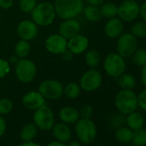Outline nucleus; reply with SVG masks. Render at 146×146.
I'll return each instance as SVG.
<instances>
[{"label": "nucleus", "mask_w": 146, "mask_h": 146, "mask_svg": "<svg viewBox=\"0 0 146 146\" xmlns=\"http://www.w3.org/2000/svg\"><path fill=\"white\" fill-rule=\"evenodd\" d=\"M54 9L62 20L72 19L83 12L84 3L82 0H55Z\"/></svg>", "instance_id": "nucleus-1"}, {"label": "nucleus", "mask_w": 146, "mask_h": 146, "mask_svg": "<svg viewBox=\"0 0 146 146\" xmlns=\"http://www.w3.org/2000/svg\"><path fill=\"white\" fill-rule=\"evenodd\" d=\"M32 21L37 25L48 26L55 19L56 13L54 5L48 2H43L35 6L31 12Z\"/></svg>", "instance_id": "nucleus-2"}, {"label": "nucleus", "mask_w": 146, "mask_h": 146, "mask_svg": "<svg viewBox=\"0 0 146 146\" xmlns=\"http://www.w3.org/2000/svg\"><path fill=\"white\" fill-rule=\"evenodd\" d=\"M115 106L123 114L132 113L138 106L137 96L131 90H122L115 97Z\"/></svg>", "instance_id": "nucleus-3"}, {"label": "nucleus", "mask_w": 146, "mask_h": 146, "mask_svg": "<svg viewBox=\"0 0 146 146\" xmlns=\"http://www.w3.org/2000/svg\"><path fill=\"white\" fill-rule=\"evenodd\" d=\"M75 131L79 141L86 144L92 143L96 137V126L90 119H78L76 122Z\"/></svg>", "instance_id": "nucleus-4"}, {"label": "nucleus", "mask_w": 146, "mask_h": 146, "mask_svg": "<svg viewBox=\"0 0 146 146\" xmlns=\"http://www.w3.org/2000/svg\"><path fill=\"white\" fill-rule=\"evenodd\" d=\"M104 70L112 78H118L125 70V61L119 53H110L104 60Z\"/></svg>", "instance_id": "nucleus-5"}, {"label": "nucleus", "mask_w": 146, "mask_h": 146, "mask_svg": "<svg viewBox=\"0 0 146 146\" xmlns=\"http://www.w3.org/2000/svg\"><path fill=\"white\" fill-rule=\"evenodd\" d=\"M34 124L42 131H49L54 125V114L46 104L35 110L33 115Z\"/></svg>", "instance_id": "nucleus-6"}, {"label": "nucleus", "mask_w": 146, "mask_h": 146, "mask_svg": "<svg viewBox=\"0 0 146 146\" xmlns=\"http://www.w3.org/2000/svg\"><path fill=\"white\" fill-rule=\"evenodd\" d=\"M37 72L35 64L28 58H21L16 64V74L18 80L28 84L33 81Z\"/></svg>", "instance_id": "nucleus-7"}, {"label": "nucleus", "mask_w": 146, "mask_h": 146, "mask_svg": "<svg viewBox=\"0 0 146 146\" xmlns=\"http://www.w3.org/2000/svg\"><path fill=\"white\" fill-rule=\"evenodd\" d=\"M137 46V38L131 33L121 34L117 41V52L124 58H129L136 51Z\"/></svg>", "instance_id": "nucleus-8"}, {"label": "nucleus", "mask_w": 146, "mask_h": 146, "mask_svg": "<svg viewBox=\"0 0 146 146\" xmlns=\"http://www.w3.org/2000/svg\"><path fill=\"white\" fill-rule=\"evenodd\" d=\"M38 91L45 99L57 100L63 96L64 87L60 82L53 79H49L43 81L39 85Z\"/></svg>", "instance_id": "nucleus-9"}, {"label": "nucleus", "mask_w": 146, "mask_h": 146, "mask_svg": "<svg viewBox=\"0 0 146 146\" xmlns=\"http://www.w3.org/2000/svg\"><path fill=\"white\" fill-rule=\"evenodd\" d=\"M140 6L135 0H125L118 7V16L121 21L132 22L139 15Z\"/></svg>", "instance_id": "nucleus-10"}, {"label": "nucleus", "mask_w": 146, "mask_h": 146, "mask_svg": "<svg viewBox=\"0 0 146 146\" xmlns=\"http://www.w3.org/2000/svg\"><path fill=\"white\" fill-rule=\"evenodd\" d=\"M102 83V74L94 68L86 71L80 79V87L82 90L91 92L96 90Z\"/></svg>", "instance_id": "nucleus-11"}, {"label": "nucleus", "mask_w": 146, "mask_h": 146, "mask_svg": "<svg viewBox=\"0 0 146 146\" xmlns=\"http://www.w3.org/2000/svg\"><path fill=\"white\" fill-rule=\"evenodd\" d=\"M45 46L48 52L53 54H61L67 49V39L59 34L52 35L46 38Z\"/></svg>", "instance_id": "nucleus-12"}, {"label": "nucleus", "mask_w": 146, "mask_h": 146, "mask_svg": "<svg viewBox=\"0 0 146 146\" xmlns=\"http://www.w3.org/2000/svg\"><path fill=\"white\" fill-rule=\"evenodd\" d=\"M38 27L31 20H23L17 26V35L21 40H31L37 36Z\"/></svg>", "instance_id": "nucleus-13"}, {"label": "nucleus", "mask_w": 146, "mask_h": 146, "mask_svg": "<svg viewBox=\"0 0 146 146\" xmlns=\"http://www.w3.org/2000/svg\"><path fill=\"white\" fill-rule=\"evenodd\" d=\"M80 29L81 27L79 23L74 18H72L64 20V22L61 23L58 30L60 35H62L65 39H70L71 37L79 34Z\"/></svg>", "instance_id": "nucleus-14"}, {"label": "nucleus", "mask_w": 146, "mask_h": 146, "mask_svg": "<svg viewBox=\"0 0 146 146\" xmlns=\"http://www.w3.org/2000/svg\"><path fill=\"white\" fill-rule=\"evenodd\" d=\"M22 102L26 108L35 110L45 104V98L39 91H30L23 96Z\"/></svg>", "instance_id": "nucleus-15"}, {"label": "nucleus", "mask_w": 146, "mask_h": 146, "mask_svg": "<svg viewBox=\"0 0 146 146\" xmlns=\"http://www.w3.org/2000/svg\"><path fill=\"white\" fill-rule=\"evenodd\" d=\"M89 46V40L83 35H77L69 39L67 41V48L74 54H80L84 52Z\"/></svg>", "instance_id": "nucleus-16"}, {"label": "nucleus", "mask_w": 146, "mask_h": 146, "mask_svg": "<svg viewBox=\"0 0 146 146\" xmlns=\"http://www.w3.org/2000/svg\"><path fill=\"white\" fill-rule=\"evenodd\" d=\"M52 135L57 141L62 143H68L71 138V130L68 124L64 122H59L54 124L52 128Z\"/></svg>", "instance_id": "nucleus-17"}, {"label": "nucleus", "mask_w": 146, "mask_h": 146, "mask_svg": "<svg viewBox=\"0 0 146 146\" xmlns=\"http://www.w3.org/2000/svg\"><path fill=\"white\" fill-rule=\"evenodd\" d=\"M124 23L119 18H111L105 25V34L108 38H118L123 32Z\"/></svg>", "instance_id": "nucleus-18"}, {"label": "nucleus", "mask_w": 146, "mask_h": 146, "mask_svg": "<svg viewBox=\"0 0 146 146\" xmlns=\"http://www.w3.org/2000/svg\"><path fill=\"white\" fill-rule=\"evenodd\" d=\"M59 119L65 124H75L79 119V111L73 107H64L58 113Z\"/></svg>", "instance_id": "nucleus-19"}, {"label": "nucleus", "mask_w": 146, "mask_h": 146, "mask_svg": "<svg viewBox=\"0 0 146 146\" xmlns=\"http://www.w3.org/2000/svg\"><path fill=\"white\" fill-rule=\"evenodd\" d=\"M125 123L130 129L136 131L143 128L144 125V119L141 113L134 111L127 114V117L125 118Z\"/></svg>", "instance_id": "nucleus-20"}, {"label": "nucleus", "mask_w": 146, "mask_h": 146, "mask_svg": "<svg viewBox=\"0 0 146 146\" xmlns=\"http://www.w3.org/2000/svg\"><path fill=\"white\" fill-rule=\"evenodd\" d=\"M37 126L34 123L26 124L21 130L20 137L23 142L33 141L37 134Z\"/></svg>", "instance_id": "nucleus-21"}, {"label": "nucleus", "mask_w": 146, "mask_h": 146, "mask_svg": "<svg viewBox=\"0 0 146 146\" xmlns=\"http://www.w3.org/2000/svg\"><path fill=\"white\" fill-rule=\"evenodd\" d=\"M84 14L86 19L90 22L92 23H96L98 22L101 17V11L98 6H94V5H88L84 9Z\"/></svg>", "instance_id": "nucleus-22"}, {"label": "nucleus", "mask_w": 146, "mask_h": 146, "mask_svg": "<svg viewBox=\"0 0 146 146\" xmlns=\"http://www.w3.org/2000/svg\"><path fill=\"white\" fill-rule=\"evenodd\" d=\"M31 51V46L28 40H21L15 46V53L20 58H25L29 56Z\"/></svg>", "instance_id": "nucleus-23"}, {"label": "nucleus", "mask_w": 146, "mask_h": 146, "mask_svg": "<svg viewBox=\"0 0 146 146\" xmlns=\"http://www.w3.org/2000/svg\"><path fill=\"white\" fill-rule=\"evenodd\" d=\"M118 84L122 90H132L136 86V79L131 74H123L118 78Z\"/></svg>", "instance_id": "nucleus-24"}, {"label": "nucleus", "mask_w": 146, "mask_h": 146, "mask_svg": "<svg viewBox=\"0 0 146 146\" xmlns=\"http://www.w3.org/2000/svg\"><path fill=\"white\" fill-rule=\"evenodd\" d=\"M133 136V131L129 127H119L115 131V137L118 141L121 143H128L131 141Z\"/></svg>", "instance_id": "nucleus-25"}, {"label": "nucleus", "mask_w": 146, "mask_h": 146, "mask_svg": "<svg viewBox=\"0 0 146 146\" xmlns=\"http://www.w3.org/2000/svg\"><path fill=\"white\" fill-rule=\"evenodd\" d=\"M102 17L105 18H113L118 15V6L113 3H106L102 4V7L100 8Z\"/></svg>", "instance_id": "nucleus-26"}, {"label": "nucleus", "mask_w": 146, "mask_h": 146, "mask_svg": "<svg viewBox=\"0 0 146 146\" xmlns=\"http://www.w3.org/2000/svg\"><path fill=\"white\" fill-rule=\"evenodd\" d=\"M85 62L90 68L97 67L101 63V56L96 50H90L85 55Z\"/></svg>", "instance_id": "nucleus-27"}, {"label": "nucleus", "mask_w": 146, "mask_h": 146, "mask_svg": "<svg viewBox=\"0 0 146 146\" xmlns=\"http://www.w3.org/2000/svg\"><path fill=\"white\" fill-rule=\"evenodd\" d=\"M81 93V87L76 83H69L64 88V94L69 99H75Z\"/></svg>", "instance_id": "nucleus-28"}, {"label": "nucleus", "mask_w": 146, "mask_h": 146, "mask_svg": "<svg viewBox=\"0 0 146 146\" xmlns=\"http://www.w3.org/2000/svg\"><path fill=\"white\" fill-rule=\"evenodd\" d=\"M132 143L136 146H145L146 145V130L140 128L133 131L131 139Z\"/></svg>", "instance_id": "nucleus-29"}, {"label": "nucleus", "mask_w": 146, "mask_h": 146, "mask_svg": "<svg viewBox=\"0 0 146 146\" xmlns=\"http://www.w3.org/2000/svg\"><path fill=\"white\" fill-rule=\"evenodd\" d=\"M131 34L136 38H145L146 37V23L137 22L131 27Z\"/></svg>", "instance_id": "nucleus-30"}, {"label": "nucleus", "mask_w": 146, "mask_h": 146, "mask_svg": "<svg viewBox=\"0 0 146 146\" xmlns=\"http://www.w3.org/2000/svg\"><path fill=\"white\" fill-rule=\"evenodd\" d=\"M132 59L134 64L138 66H143L146 64V50L143 48L136 49L132 54Z\"/></svg>", "instance_id": "nucleus-31"}, {"label": "nucleus", "mask_w": 146, "mask_h": 146, "mask_svg": "<svg viewBox=\"0 0 146 146\" xmlns=\"http://www.w3.org/2000/svg\"><path fill=\"white\" fill-rule=\"evenodd\" d=\"M37 5V0H19L20 9L25 13H31Z\"/></svg>", "instance_id": "nucleus-32"}, {"label": "nucleus", "mask_w": 146, "mask_h": 146, "mask_svg": "<svg viewBox=\"0 0 146 146\" xmlns=\"http://www.w3.org/2000/svg\"><path fill=\"white\" fill-rule=\"evenodd\" d=\"M13 108V102L8 98L0 99V115H5L11 112Z\"/></svg>", "instance_id": "nucleus-33"}, {"label": "nucleus", "mask_w": 146, "mask_h": 146, "mask_svg": "<svg viewBox=\"0 0 146 146\" xmlns=\"http://www.w3.org/2000/svg\"><path fill=\"white\" fill-rule=\"evenodd\" d=\"M125 123V118L124 117L123 113H114L112 118L110 119L109 125L113 128H119L121 127Z\"/></svg>", "instance_id": "nucleus-34"}, {"label": "nucleus", "mask_w": 146, "mask_h": 146, "mask_svg": "<svg viewBox=\"0 0 146 146\" xmlns=\"http://www.w3.org/2000/svg\"><path fill=\"white\" fill-rule=\"evenodd\" d=\"M11 70L10 63L3 58H0V78H5Z\"/></svg>", "instance_id": "nucleus-35"}, {"label": "nucleus", "mask_w": 146, "mask_h": 146, "mask_svg": "<svg viewBox=\"0 0 146 146\" xmlns=\"http://www.w3.org/2000/svg\"><path fill=\"white\" fill-rule=\"evenodd\" d=\"M79 115L83 119H90L93 115V108L89 104L83 106L79 111Z\"/></svg>", "instance_id": "nucleus-36"}, {"label": "nucleus", "mask_w": 146, "mask_h": 146, "mask_svg": "<svg viewBox=\"0 0 146 146\" xmlns=\"http://www.w3.org/2000/svg\"><path fill=\"white\" fill-rule=\"evenodd\" d=\"M137 96V103H138V106L146 110V90H143L142 92L139 93Z\"/></svg>", "instance_id": "nucleus-37"}, {"label": "nucleus", "mask_w": 146, "mask_h": 146, "mask_svg": "<svg viewBox=\"0 0 146 146\" xmlns=\"http://www.w3.org/2000/svg\"><path fill=\"white\" fill-rule=\"evenodd\" d=\"M6 128H7V124L5 119L2 117V115H0V137H2L5 131H6Z\"/></svg>", "instance_id": "nucleus-38"}, {"label": "nucleus", "mask_w": 146, "mask_h": 146, "mask_svg": "<svg viewBox=\"0 0 146 146\" xmlns=\"http://www.w3.org/2000/svg\"><path fill=\"white\" fill-rule=\"evenodd\" d=\"M13 5V0H0V8L8 10Z\"/></svg>", "instance_id": "nucleus-39"}, {"label": "nucleus", "mask_w": 146, "mask_h": 146, "mask_svg": "<svg viewBox=\"0 0 146 146\" xmlns=\"http://www.w3.org/2000/svg\"><path fill=\"white\" fill-rule=\"evenodd\" d=\"M73 53L71 51H70L68 48L64 51V52H63L62 53H61V57H62V58L64 59V60H65V61H70V60H71L72 58H73Z\"/></svg>", "instance_id": "nucleus-40"}, {"label": "nucleus", "mask_w": 146, "mask_h": 146, "mask_svg": "<svg viewBox=\"0 0 146 146\" xmlns=\"http://www.w3.org/2000/svg\"><path fill=\"white\" fill-rule=\"evenodd\" d=\"M139 15L141 16L143 21L146 23V1H145V2L142 5V6L140 7Z\"/></svg>", "instance_id": "nucleus-41"}, {"label": "nucleus", "mask_w": 146, "mask_h": 146, "mask_svg": "<svg viewBox=\"0 0 146 146\" xmlns=\"http://www.w3.org/2000/svg\"><path fill=\"white\" fill-rule=\"evenodd\" d=\"M141 80L143 84L146 87V64L143 66L142 71H141Z\"/></svg>", "instance_id": "nucleus-42"}, {"label": "nucleus", "mask_w": 146, "mask_h": 146, "mask_svg": "<svg viewBox=\"0 0 146 146\" xmlns=\"http://www.w3.org/2000/svg\"><path fill=\"white\" fill-rule=\"evenodd\" d=\"M88 3L90 5H94V6H99L102 5L104 2V0H87Z\"/></svg>", "instance_id": "nucleus-43"}, {"label": "nucleus", "mask_w": 146, "mask_h": 146, "mask_svg": "<svg viewBox=\"0 0 146 146\" xmlns=\"http://www.w3.org/2000/svg\"><path fill=\"white\" fill-rule=\"evenodd\" d=\"M46 146H67V145L65 144V143H62L59 141H52L49 143Z\"/></svg>", "instance_id": "nucleus-44"}, {"label": "nucleus", "mask_w": 146, "mask_h": 146, "mask_svg": "<svg viewBox=\"0 0 146 146\" xmlns=\"http://www.w3.org/2000/svg\"><path fill=\"white\" fill-rule=\"evenodd\" d=\"M19 58L15 54V55H11V57H10V59H9V63L10 64H17V63L19 61V59H18Z\"/></svg>", "instance_id": "nucleus-45"}, {"label": "nucleus", "mask_w": 146, "mask_h": 146, "mask_svg": "<svg viewBox=\"0 0 146 146\" xmlns=\"http://www.w3.org/2000/svg\"><path fill=\"white\" fill-rule=\"evenodd\" d=\"M19 146H41V145L39 144V143H37L29 141V142H23V143H21Z\"/></svg>", "instance_id": "nucleus-46"}, {"label": "nucleus", "mask_w": 146, "mask_h": 146, "mask_svg": "<svg viewBox=\"0 0 146 146\" xmlns=\"http://www.w3.org/2000/svg\"><path fill=\"white\" fill-rule=\"evenodd\" d=\"M67 146H81V143L78 141H71L69 142L68 144H66Z\"/></svg>", "instance_id": "nucleus-47"}, {"label": "nucleus", "mask_w": 146, "mask_h": 146, "mask_svg": "<svg viewBox=\"0 0 146 146\" xmlns=\"http://www.w3.org/2000/svg\"><path fill=\"white\" fill-rule=\"evenodd\" d=\"M0 23H1V18H0Z\"/></svg>", "instance_id": "nucleus-48"}, {"label": "nucleus", "mask_w": 146, "mask_h": 146, "mask_svg": "<svg viewBox=\"0 0 146 146\" xmlns=\"http://www.w3.org/2000/svg\"><path fill=\"white\" fill-rule=\"evenodd\" d=\"M97 146H102V145H97Z\"/></svg>", "instance_id": "nucleus-49"}]
</instances>
